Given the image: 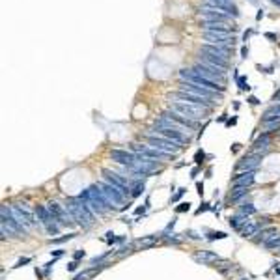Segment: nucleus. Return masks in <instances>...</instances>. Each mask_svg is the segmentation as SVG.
I'll return each instance as SVG.
<instances>
[{"label":"nucleus","instance_id":"1","mask_svg":"<svg viewBox=\"0 0 280 280\" xmlns=\"http://www.w3.org/2000/svg\"><path fill=\"white\" fill-rule=\"evenodd\" d=\"M66 207H68V211L71 213V217L75 219L77 224H81L84 230H88L90 226L94 224L96 213L90 209L88 202H84L81 196L68 198V202H66Z\"/></svg>","mask_w":280,"mask_h":280},{"label":"nucleus","instance_id":"2","mask_svg":"<svg viewBox=\"0 0 280 280\" xmlns=\"http://www.w3.org/2000/svg\"><path fill=\"white\" fill-rule=\"evenodd\" d=\"M79 196H81L84 202H88L90 209L96 213V215H105L107 211H116L114 205L110 204L109 200H107V196L103 194L101 189L97 187V183L88 187V189H84Z\"/></svg>","mask_w":280,"mask_h":280},{"label":"nucleus","instance_id":"3","mask_svg":"<svg viewBox=\"0 0 280 280\" xmlns=\"http://www.w3.org/2000/svg\"><path fill=\"white\" fill-rule=\"evenodd\" d=\"M144 140L148 142V146L155 148V150L164 151V153H168V155H178L179 151H181V146H179V144L172 142V140H168V138L161 137V135L153 133L151 129L144 135Z\"/></svg>","mask_w":280,"mask_h":280},{"label":"nucleus","instance_id":"4","mask_svg":"<svg viewBox=\"0 0 280 280\" xmlns=\"http://www.w3.org/2000/svg\"><path fill=\"white\" fill-rule=\"evenodd\" d=\"M179 77H181V81L192 82V84H198V86H204V88L211 90V92H217V94H222V92L226 90L224 84L209 81V79L198 75V73H196V71H192V69H181V71H179Z\"/></svg>","mask_w":280,"mask_h":280},{"label":"nucleus","instance_id":"5","mask_svg":"<svg viewBox=\"0 0 280 280\" xmlns=\"http://www.w3.org/2000/svg\"><path fill=\"white\" fill-rule=\"evenodd\" d=\"M170 109L176 110V112H179V114H183V116L191 118V120H194V122H198V120H202L205 114V110L209 109H204V107H196V105H191V103H179V101H170Z\"/></svg>","mask_w":280,"mask_h":280},{"label":"nucleus","instance_id":"6","mask_svg":"<svg viewBox=\"0 0 280 280\" xmlns=\"http://www.w3.org/2000/svg\"><path fill=\"white\" fill-rule=\"evenodd\" d=\"M101 176H103V181H107L109 185H112V187H116L118 191L123 192L125 196H127V194H131V185L127 183V179L123 178V176L116 174V172L110 170V168H103V170H101Z\"/></svg>","mask_w":280,"mask_h":280},{"label":"nucleus","instance_id":"7","mask_svg":"<svg viewBox=\"0 0 280 280\" xmlns=\"http://www.w3.org/2000/svg\"><path fill=\"white\" fill-rule=\"evenodd\" d=\"M0 215H2V217H0V220H2L0 224L8 226L12 233H23V235L27 233V226H23L19 220L15 219L14 211H12V207H8V205H2V207H0Z\"/></svg>","mask_w":280,"mask_h":280},{"label":"nucleus","instance_id":"8","mask_svg":"<svg viewBox=\"0 0 280 280\" xmlns=\"http://www.w3.org/2000/svg\"><path fill=\"white\" fill-rule=\"evenodd\" d=\"M49 211H51V215H53V219H55V222H58V224H64V226H71L73 222H75V219L71 217V213L68 211V207L66 205H60L58 202H49L47 204Z\"/></svg>","mask_w":280,"mask_h":280},{"label":"nucleus","instance_id":"9","mask_svg":"<svg viewBox=\"0 0 280 280\" xmlns=\"http://www.w3.org/2000/svg\"><path fill=\"white\" fill-rule=\"evenodd\" d=\"M170 99L172 101H179V103H191V105H196V107H204V109H211L213 103L209 99H205V97H198L194 96V94H189V92H174L170 94Z\"/></svg>","mask_w":280,"mask_h":280},{"label":"nucleus","instance_id":"10","mask_svg":"<svg viewBox=\"0 0 280 280\" xmlns=\"http://www.w3.org/2000/svg\"><path fill=\"white\" fill-rule=\"evenodd\" d=\"M12 211H14V217L19 220L23 226H27V228H32L34 224H38V217H36L34 211H30L27 207V204H15L12 205Z\"/></svg>","mask_w":280,"mask_h":280},{"label":"nucleus","instance_id":"11","mask_svg":"<svg viewBox=\"0 0 280 280\" xmlns=\"http://www.w3.org/2000/svg\"><path fill=\"white\" fill-rule=\"evenodd\" d=\"M97 187L101 189L103 194L107 196V200H109L110 204L114 205V209H118V205H122L123 202H125V194L118 191L116 187H112V185H109L107 181H97Z\"/></svg>","mask_w":280,"mask_h":280},{"label":"nucleus","instance_id":"12","mask_svg":"<svg viewBox=\"0 0 280 280\" xmlns=\"http://www.w3.org/2000/svg\"><path fill=\"white\" fill-rule=\"evenodd\" d=\"M153 133H157V135H161V137L168 138V140H172V142L179 144V146H183V144H187L189 140H191V137L187 135V133H183V131H178V129H168V127H155V129H151Z\"/></svg>","mask_w":280,"mask_h":280},{"label":"nucleus","instance_id":"13","mask_svg":"<svg viewBox=\"0 0 280 280\" xmlns=\"http://www.w3.org/2000/svg\"><path fill=\"white\" fill-rule=\"evenodd\" d=\"M131 150L135 151V153H138V155H144V157H148V159H168V157H172V155H168V153H164V151H161V150H155V148H151V146L142 144V142L131 144Z\"/></svg>","mask_w":280,"mask_h":280},{"label":"nucleus","instance_id":"14","mask_svg":"<svg viewBox=\"0 0 280 280\" xmlns=\"http://www.w3.org/2000/svg\"><path fill=\"white\" fill-rule=\"evenodd\" d=\"M110 159L114 163L125 166V168H133L137 164V155L133 151H127V150H112L110 151Z\"/></svg>","mask_w":280,"mask_h":280},{"label":"nucleus","instance_id":"15","mask_svg":"<svg viewBox=\"0 0 280 280\" xmlns=\"http://www.w3.org/2000/svg\"><path fill=\"white\" fill-rule=\"evenodd\" d=\"M179 90L181 92H189V94H194V96H198V97H205V99H215L217 97V92H211V90H207L204 88V86H198V84H192V82H181L179 84ZM220 96V94H219Z\"/></svg>","mask_w":280,"mask_h":280},{"label":"nucleus","instance_id":"16","mask_svg":"<svg viewBox=\"0 0 280 280\" xmlns=\"http://www.w3.org/2000/svg\"><path fill=\"white\" fill-rule=\"evenodd\" d=\"M192 71H196L198 75L205 77V79H209V81H213V82L219 81L220 84L224 82V71H217V69H211V68H207V66H204V64H196V66L192 68Z\"/></svg>","mask_w":280,"mask_h":280},{"label":"nucleus","instance_id":"17","mask_svg":"<svg viewBox=\"0 0 280 280\" xmlns=\"http://www.w3.org/2000/svg\"><path fill=\"white\" fill-rule=\"evenodd\" d=\"M204 40L213 45H222V47H233L232 34H220V32H204Z\"/></svg>","mask_w":280,"mask_h":280},{"label":"nucleus","instance_id":"18","mask_svg":"<svg viewBox=\"0 0 280 280\" xmlns=\"http://www.w3.org/2000/svg\"><path fill=\"white\" fill-rule=\"evenodd\" d=\"M163 116L164 118H168V120H174L176 123H179V125H183V127H187L189 131H192L196 125H198V122H194V120H191V118H187L183 116V114H179V112H176V110H164L163 112Z\"/></svg>","mask_w":280,"mask_h":280},{"label":"nucleus","instance_id":"19","mask_svg":"<svg viewBox=\"0 0 280 280\" xmlns=\"http://www.w3.org/2000/svg\"><path fill=\"white\" fill-rule=\"evenodd\" d=\"M260 163H261V155L258 153V155H250V157L241 159L239 163L235 164V168H237V172H252L260 166Z\"/></svg>","mask_w":280,"mask_h":280},{"label":"nucleus","instance_id":"20","mask_svg":"<svg viewBox=\"0 0 280 280\" xmlns=\"http://www.w3.org/2000/svg\"><path fill=\"white\" fill-rule=\"evenodd\" d=\"M256 181V170L252 172H239L232 179V187H250Z\"/></svg>","mask_w":280,"mask_h":280},{"label":"nucleus","instance_id":"21","mask_svg":"<svg viewBox=\"0 0 280 280\" xmlns=\"http://www.w3.org/2000/svg\"><path fill=\"white\" fill-rule=\"evenodd\" d=\"M202 28L205 32H220V34H232V30L226 27V23H213V21H202Z\"/></svg>","mask_w":280,"mask_h":280},{"label":"nucleus","instance_id":"22","mask_svg":"<svg viewBox=\"0 0 280 280\" xmlns=\"http://www.w3.org/2000/svg\"><path fill=\"white\" fill-rule=\"evenodd\" d=\"M34 213L36 217H38V222H40L41 226H47L49 222H53V215H51V211H49L47 205H36L34 207Z\"/></svg>","mask_w":280,"mask_h":280},{"label":"nucleus","instance_id":"23","mask_svg":"<svg viewBox=\"0 0 280 280\" xmlns=\"http://www.w3.org/2000/svg\"><path fill=\"white\" fill-rule=\"evenodd\" d=\"M202 51H205V53H211V55H217V56H222V58H226V60H228V55H230L232 47H222V45L204 43V45H202Z\"/></svg>","mask_w":280,"mask_h":280},{"label":"nucleus","instance_id":"24","mask_svg":"<svg viewBox=\"0 0 280 280\" xmlns=\"http://www.w3.org/2000/svg\"><path fill=\"white\" fill-rule=\"evenodd\" d=\"M200 12H202V15L205 17L204 21H213V23H226V21H228V15L220 14L217 10H211V8H202Z\"/></svg>","mask_w":280,"mask_h":280},{"label":"nucleus","instance_id":"25","mask_svg":"<svg viewBox=\"0 0 280 280\" xmlns=\"http://www.w3.org/2000/svg\"><path fill=\"white\" fill-rule=\"evenodd\" d=\"M196 261H200L202 265H209V263H217L220 261V258L215 252H209V250H202V252H196L192 256Z\"/></svg>","mask_w":280,"mask_h":280},{"label":"nucleus","instance_id":"26","mask_svg":"<svg viewBox=\"0 0 280 280\" xmlns=\"http://www.w3.org/2000/svg\"><path fill=\"white\" fill-rule=\"evenodd\" d=\"M269 122H280V103L274 105L271 109H267L261 116V123H269Z\"/></svg>","mask_w":280,"mask_h":280},{"label":"nucleus","instance_id":"27","mask_svg":"<svg viewBox=\"0 0 280 280\" xmlns=\"http://www.w3.org/2000/svg\"><path fill=\"white\" fill-rule=\"evenodd\" d=\"M248 222H250V219H248V217H245V215H241V213H237V215L230 217V226H232L235 232H241V230H243V228H245Z\"/></svg>","mask_w":280,"mask_h":280},{"label":"nucleus","instance_id":"28","mask_svg":"<svg viewBox=\"0 0 280 280\" xmlns=\"http://www.w3.org/2000/svg\"><path fill=\"white\" fill-rule=\"evenodd\" d=\"M260 230H261L260 222H254V220H250V222H248V224H246L239 233L243 235V237H254V235H258Z\"/></svg>","mask_w":280,"mask_h":280},{"label":"nucleus","instance_id":"29","mask_svg":"<svg viewBox=\"0 0 280 280\" xmlns=\"http://www.w3.org/2000/svg\"><path fill=\"white\" fill-rule=\"evenodd\" d=\"M269 142H271V133H265V131H263V135L254 140V150L260 151L261 148H263V150L267 151L269 150Z\"/></svg>","mask_w":280,"mask_h":280},{"label":"nucleus","instance_id":"30","mask_svg":"<svg viewBox=\"0 0 280 280\" xmlns=\"http://www.w3.org/2000/svg\"><path fill=\"white\" fill-rule=\"evenodd\" d=\"M258 235H260V237H254V241H256V243H261V245H263V243H265L267 239H271L273 235H276V228H274V226H267L265 230H261V232H258Z\"/></svg>","mask_w":280,"mask_h":280},{"label":"nucleus","instance_id":"31","mask_svg":"<svg viewBox=\"0 0 280 280\" xmlns=\"http://www.w3.org/2000/svg\"><path fill=\"white\" fill-rule=\"evenodd\" d=\"M246 194H248V187H233V191L230 192L228 200H230V202H239Z\"/></svg>","mask_w":280,"mask_h":280},{"label":"nucleus","instance_id":"32","mask_svg":"<svg viewBox=\"0 0 280 280\" xmlns=\"http://www.w3.org/2000/svg\"><path fill=\"white\" fill-rule=\"evenodd\" d=\"M146 191V185H144V181H135V183H131V198H138L142 192Z\"/></svg>","mask_w":280,"mask_h":280},{"label":"nucleus","instance_id":"33","mask_svg":"<svg viewBox=\"0 0 280 280\" xmlns=\"http://www.w3.org/2000/svg\"><path fill=\"white\" fill-rule=\"evenodd\" d=\"M263 248H267V250H280V235L278 233L273 235L271 239H267L265 243H263Z\"/></svg>","mask_w":280,"mask_h":280},{"label":"nucleus","instance_id":"34","mask_svg":"<svg viewBox=\"0 0 280 280\" xmlns=\"http://www.w3.org/2000/svg\"><path fill=\"white\" fill-rule=\"evenodd\" d=\"M239 213L241 215H245V217H250V215L256 213V207H254V204H243L239 207Z\"/></svg>","mask_w":280,"mask_h":280},{"label":"nucleus","instance_id":"35","mask_svg":"<svg viewBox=\"0 0 280 280\" xmlns=\"http://www.w3.org/2000/svg\"><path fill=\"white\" fill-rule=\"evenodd\" d=\"M43 228L47 230L49 235H56V233L60 232V224H58V222H55V220H53V222H49L47 226H43Z\"/></svg>","mask_w":280,"mask_h":280},{"label":"nucleus","instance_id":"36","mask_svg":"<svg viewBox=\"0 0 280 280\" xmlns=\"http://www.w3.org/2000/svg\"><path fill=\"white\" fill-rule=\"evenodd\" d=\"M97 271H99V269H88V271H84V273H79L73 280H88V278H92Z\"/></svg>","mask_w":280,"mask_h":280},{"label":"nucleus","instance_id":"37","mask_svg":"<svg viewBox=\"0 0 280 280\" xmlns=\"http://www.w3.org/2000/svg\"><path fill=\"white\" fill-rule=\"evenodd\" d=\"M77 233H68V235H62V237H55V239H51L49 243L51 245H60V243H64V241H69V239H73Z\"/></svg>","mask_w":280,"mask_h":280},{"label":"nucleus","instance_id":"38","mask_svg":"<svg viewBox=\"0 0 280 280\" xmlns=\"http://www.w3.org/2000/svg\"><path fill=\"white\" fill-rule=\"evenodd\" d=\"M207 241H217V239H226L228 237V233L224 232H207Z\"/></svg>","mask_w":280,"mask_h":280},{"label":"nucleus","instance_id":"39","mask_svg":"<svg viewBox=\"0 0 280 280\" xmlns=\"http://www.w3.org/2000/svg\"><path fill=\"white\" fill-rule=\"evenodd\" d=\"M263 129H265V133H273V131H278L280 129V122L263 123Z\"/></svg>","mask_w":280,"mask_h":280},{"label":"nucleus","instance_id":"40","mask_svg":"<svg viewBox=\"0 0 280 280\" xmlns=\"http://www.w3.org/2000/svg\"><path fill=\"white\" fill-rule=\"evenodd\" d=\"M123 239H125V237H116V235H114L112 232H109V233H107V237H105V241H107L109 245H112V243H122Z\"/></svg>","mask_w":280,"mask_h":280},{"label":"nucleus","instance_id":"41","mask_svg":"<svg viewBox=\"0 0 280 280\" xmlns=\"http://www.w3.org/2000/svg\"><path fill=\"white\" fill-rule=\"evenodd\" d=\"M185 192H187V189H178V192H176V194H174V196L170 198V204H176V202H178V200L183 196Z\"/></svg>","mask_w":280,"mask_h":280},{"label":"nucleus","instance_id":"42","mask_svg":"<svg viewBox=\"0 0 280 280\" xmlns=\"http://www.w3.org/2000/svg\"><path fill=\"white\" fill-rule=\"evenodd\" d=\"M189 209H191V204H189V202H187V204H179L178 207H176V213H185V211H189Z\"/></svg>","mask_w":280,"mask_h":280},{"label":"nucleus","instance_id":"43","mask_svg":"<svg viewBox=\"0 0 280 280\" xmlns=\"http://www.w3.org/2000/svg\"><path fill=\"white\" fill-rule=\"evenodd\" d=\"M204 159H205V153H204V151H196V155H194V163H196V164H202V163H204Z\"/></svg>","mask_w":280,"mask_h":280},{"label":"nucleus","instance_id":"44","mask_svg":"<svg viewBox=\"0 0 280 280\" xmlns=\"http://www.w3.org/2000/svg\"><path fill=\"white\" fill-rule=\"evenodd\" d=\"M131 250H133V246H122V248H120V250L116 252V256H120V258H122V256H125V254H129Z\"/></svg>","mask_w":280,"mask_h":280},{"label":"nucleus","instance_id":"45","mask_svg":"<svg viewBox=\"0 0 280 280\" xmlns=\"http://www.w3.org/2000/svg\"><path fill=\"white\" fill-rule=\"evenodd\" d=\"M237 82H239V88H241V90H248V88H250L245 77H239V79H237Z\"/></svg>","mask_w":280,"mask_h":280},{"label":"nucleus","instance_id":"46","mask_svg":"<svg viewBox=\"0 0 280 280\" xmlns=\"http://www.w3.org/2000/svg\"><path fill=\"white\" fill-rule=\"evenodd\" d=\"M77 269H79V263H77V261H69V263H68V271H69V273H75Z\"/></svg>","mask_w":280,"mask_h":280},{"label":"nucleus","instance_id":"47","mask_svg":"<svg viewBox=\"0 0 280 280\" xmlns=\"http://www.w3.org/2000/svg\"><path fill=\"white\" fill-rule=\"evenodd\" d=\"M30 261H32L30 258H21V260L17 261V265H15V267H23V265H27V263H30Z\"/></svg>","mask_w":280,"mask_h":280},{"label":"nucleus","instance_id":"48","mask_svg":"<svg viewBox=\"0 0 280 280\" xmlns=\"http://www.w3.org/2000/svg\"><path fill=\"white\" fill-rule=\"evenodd\" d=\"M84 256H86L84 250H77V252L73 254V258H75V260H81V258H84Z\"/></svg>","mask_w":280,"mask_h":280},{"label":"nucleus","instance_id":"49","mask_svg":"<svg viewBox=\"0 0 280 280\" xmlns=\"http://www.w3.org/2000/svg\"><path fill=\"white\" fill-rule=\"evenodd\" d=\"M207 205H209V204H202V207H198V209H196V213H198V215H200V213H202V211H207V209H209Z\"/></svg>","mask_w":280,"mask_h":280},{"label":"nucleus","instance_id":"50","mask_svg":"<svg viewBox=\"0 0 280 280\" xmlns=\"http://www.w3.org/2000/svg\"><path fill=\"white\" fill-rule=\"evenodd\" d=\"M248 103H250V105H258L260 101H258V99H256L254 96H250V97H248Z\"/></svg>","mask_w":280,"mask_h":280},{"label":"nucleus","instance_id":"51","mask_svg":"<svg viewBox=\"0 0 280 280\" xmlns=\"http://www.w3.org/2000/svg\"><path fill=\"white\" fill-rule=\"evenodd\" d=\"M273 101H280V90H276L273 96Z\"/></svg>","mask_w":280,"mask_h":280},{"label":"nucleus","instance_id":"52","mask_svg":"<svg viewBox=\"0 0 280 280\" xmlns=\"http://www.w3.org/2000/svg\"><path fill=\"white\" fill-rule=\"evenodd\" d=\"M235 122H237V118H232V120L226 122V125H228V127H230V125H235Z\"/></svg>","mask_w":280,"mask_h":280},{"label":"nucleus","instance_id":"53","mask_svg":"<svg viewBox=\"0 0 280 280\" xmlns=\"http://www.w3.org/2000/svg\"><path fill=\"white\" fill-rule=\"evenodd\" d=\"M62 254H64V250H55V252H53V256H55V258H60Z\"/></svg>","mask_w":280,"mask_h":280},{"label":"nucleus","instance_id":"54","mask_svg":"<svg viewBox=\"0 0 280 280\" xmlns=\"http://www.w3.org/2000/svg\"><path fill=\"white\" fill-rule=\"evenodd\" d=\"M196 189H198V192L202 194V192H204V185H202V183H196Z\"/></svg>","mask_w":280,"mask_h":280},{"label":"nucleus","instance_id":"55","mask_svg":"<svg viewBox=\"0 0 280 280\" xmlns=\"http://www.w3.org/2000/svg\"><path fill=\"white\" fill-rule=\"evenodd\" d=\"M241 55H243V58H246V55H248V49L243 47V51H241Z\"/></svg>","mask_w":280,"mask_h":280},{"label":"nucleus","instance_id":"56","mask_svg":"<svg viewBox=\"0 0 280 280\" xmlns=\"http://www.w3.org/2000/svg\"><path fill=\"white\" fill-rule=\"evenodd\" d=\"M239 148H241L239 144H233V148H232V151H239Z\"/></svg>","mask_w":280,"mask_h":280},{"label":"nucleus","instance_id":"57","mask_svg":"<svg viewBox=\"0 0 280 280\" xmlns=\"http://www.w3.org/2000/svg\"><path fill=\"white\" fill-rule=\"evenodd\" d=\"M265 38H269V40H276V36L274 34H265Z\"/></svg>","mask_w":280,"mask_h":280},{"label":"nucleus","instance_id":"58","mask_svg":"<svg viewBox=\"0 0 280 280\" xmlns=\"http://www.w3.org/2000/svg\"><path fill=\"white\" fill-rule=\"evenodd\" d=\"M273 2H276V4H280V0H273Z\"/></svg>","mask_w":280,"mask_h":280},{"label":"nucleus","instance_id":"59","mask_svg":"<svg viewBox=\"0 0 280 280\" xmlns=\"http://www.w3.org/2000/svg\"><path fill=\"white\" fill-rule=\"evenodd\" d=\"M241 280H248V278H241Z\"/></svg>","mask_w":280,"mask_h":280}]
</instances>
